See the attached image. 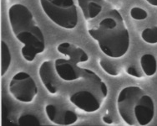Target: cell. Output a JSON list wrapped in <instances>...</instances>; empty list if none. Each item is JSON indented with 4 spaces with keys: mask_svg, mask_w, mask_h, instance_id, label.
<instances>
[{
    "mask_svg": "<svg viewBox=\"0 0 157 126\" xmlns=\"http://www.w3.org/2000/svg\"><path fill=\"white\" fill-rule=\"evenodd\" d=\"M100 66L101 67L104 71H105L106 73L109 74L110 76L113 77H117L120 71H119V68L115 63L106 60V59H100Z\"/></svg>",
    "mask_w": 157,
    "mask_h": 126,
    "instance_id": "13",
    "label": "cell"
},
{
    "mask_svg": "<svg viewBox=\"0 0 157 126\" xmlns=\"http://www.w3.org/2000/svg\"><path fill=\"white\" fill-rule=\"evenodd\" d=\"M130 14L131 18L136 20H144L148 17V13L139 7H133L130 9Z\"/></svg>",
    "mask_w": 157,
    "mask_h": 126,
    "instance_id": "15",
    "label": "cell"
},
{
    "mask_svg": "<svg viewBox=\"0 0 157 126\" xmlns=\"http://www.w3.org/2000/svg\"><path fill=\"white\" fill-rule=\"evenodd\" d=\"M11 64V53L4 41L1 42V75L4 76Z\"/></svg>",
    "mask_w": 157,
    "mask_h": 126,
    "instance_id": "11",
    "label": "cell"
},
{
    "mask_svg": "<svg viewBox=\"0 0 157 126\" xmlns=\"http://www.w3.org/2000/svg\"><path fill=\"white\" fill-rule=\"evenodd\" d=\"M39 75L50 94L67 98L72 104L86 113L99 110L108 95V87L105 82L87 68L77 79L63 81L55 76L53 61H45L40 65Z\"/></svg>",
    "mask_w": 157,
    "mask_h": 126,
    "instance_id": "1",
    "label": "cell"
},
{
    "mask_svg": "<svg viewBox=\"0 0 157 126\" xmlns=\"http://www.w3.org/2000/svg\"><path fill=\"white\" fill-rule=\"evenodd\" d=\"M103 121L105 124H111L113 123V120H112L111 117H109V115H105L103 117Z\"/></svg>",
    "mask_w": 157,
    "mask_h": 126,
    "instance_id": "17",
    "label": "cell"
},
{
    "mask_svg": "<svg viewBox=\"0 0 157 126\" xmlns=\"http://www.w3.org/2000/svg\"><path fill=\"white\" fill-rule=\"evenodd\" d=\"M78 7L86 20H92L103 11L105 0H77Z\"/></svg>",
    "mask_w": 157,
    "mask_h": 126,
    "instance_id": "9",
    "label": "cell"
},
{
    "mask_svg": "<svg viewBox=\"0 0 157 126\" xmlns=\"http://www.w3.org/2000/svg\"><path fill=\"white\" fill-rule=\"evenodd\" d=\"M118 113L128 125H147L155 116V104L151 96L137 86H128L117 98Z\"/></svg>",
    "mask_w": 157,
    "mask_h": 126,
    "instance_id": "4",
    "label": "cell"
},
{
    "mask_svg": "<svg viewBox=\"0 0 157 126\" xmlns=\"http://www.w3.org/2000/svg\"><path fill=\"white\" fill-rule=\"evenodd\" d=\"M43 11L54 24L73 30L78 25V13L74 0H39Z\"/></svg>",
    "mask_w": 157,
    "mask_h": 126,
    "instance_id": "5",
    "label": "cell"
},
{
    "mask_svg": "<svg viewBox=\"0 0 157 126\" xmlns=\"http://www.w3.org/2000/svg\"><path fill=\"white\" fill-rule=\"evenodd\" d=\"M145 1L152 6L157 7V0H145Z\"/></svg>",
    "mask_w": 157,
    "mask_h": 126,
    "instance_id": "18",
    "label": "cell"
},
{
    "mask_svg": "<svg viewBox=\"0 0 157 126\" xmlns=\"http://www.w3.org/2000/svg\"><path fill=\"white\" fill-rule=\"evenodd\" d=\"M140 66L147 77H152L157 71V61L151 54H145L140 58Z\"/></svg>",
    "mask_w": 157,
    "mask_h": 126,
    "instance_id": "10",
    "label": "cell"
},
{
    "mask_svg": "<svg viewBox=\"0 0 157 126\" xmlns=\"http://www.w3.org/2000/svg\"><path fill=\"white\" fill-rule=\"evenodd\" d=\"M89 35L94 39L100 51L110 58H121L130 48V33L124 18L116 9H110L98 26L91 28Z\"/></svg>",
    "mask_w": 157,
    "mask_h": 126,
    "instance_id": "3",
    "label": "cell"
},
{
    "mask_svg": "<svg viewBox=\"0 0 157 126\" xmlns=\"http://www.w3.org/2000/svg\"><path fill=\"white\" fill-rule=\"evenodd\" d=\"M126 72L130 76H131V77H136V78H140V77H142L141 74L140 73V71L135 67H129L126 69Z\"/></svg>",
    "mask_w": 157,
    "mask_h": 126,
    "instance_id": "16",
    "label": "cell"
},
{
    "mask_svg": "<svg viewBox=\"0 0 157 126\" xmlns=\"http://www.w3.org/2000/svg\"><path fill=\"white\" fill-rule=\"evenodd\" d=\"M142 40L150 45L157 44V26L146 28L141 33Z\"/></svg>",
    "mask_w": 157,
    "mask_h": 126,
    "instance_id": "12",
    "label": "cell"
},
{
    "mask_svg": "<svg viewBox=\"0 0 157 126\" xmlns=\"http://www.w3.org/2000/svg\"><path fill=\"white\" fill-rule=\"evenodd\" d=\"M9 20L13 35L24 45L22 56L29 62L34 61L37 55L44 51L45 41L30 9L21 3L13 4L9 9Z\"/></svg>",
    "mask_w": 157,
    "mask_h": 126,
    "instance_id": "2",
    "label": "cell"
},
{
    "mask_svg": "<svg viewBox=\"0 0 157 126\" xmlns=\"http://www.w3.org/2000/svg\"><path fill=\"white\" fill-rule=\"evenodd\" d=\"M57 51L59 52L66 56L70 61L80 63L85 62L89 60V55L84 50L69 42H63L57 46Z\"/></svg>",
    "mask_w": 157,
    "mask_h": 126,
    "instance_id": "8",
    "label": "cell"
},
{
    "mask_svg": "<svg viewBox=\"0 0 157 126\" xmlns=\"http://www.w3.org/2000/svg\"><path fill=\"white\" fill-rule=\"evenodd\" d=\"M45 113L48 120L58 125H71L78 120V115L75 112L58 108L54 104L47 105Z\"/></svg>",
    "mask_w": 157,
    "mask_h": 126,
    "instance_id": "7",
    "label": "cell"
},
{
    "mask_svg": "<svg viewBox=\"0 0 157 126\" xmlns=\"http://www.w3.org/2000/svg\"><path fill=\"white\" fill-rule=\"evenodd\" d=\"M9 92L18 101L29 104L38 94V87L33 78L26 71L16 73L9 83Z\"/></svg>",
    "mask_w": 157,
    "mask_h": 126,
    "instance_id": "6",
    "label": "cell"
},
{
    "mask_svg": "<svg viewBox=\"0 0 157 126\" xmlns=\"http://www.w3.org/2000/svg\"><path fill=\"white\" fill-rule=\"evenodd\" d=\"M18 125H40V122L33 114H24L18 119Z\"/></svg>",
    "mask_w": 157,
    "mask_h": 126,
    "instance_id": "14",
    "label": "cell"
}]
</instances>
